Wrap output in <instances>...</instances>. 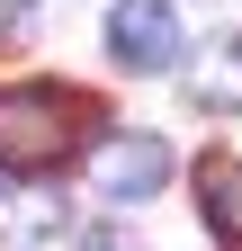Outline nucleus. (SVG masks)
<instances>
[{
    "instance_id": "6",
    "label": "nucleus",
    "mask_w": 242,
    "mask_h": 251,
    "mask_svg": "<svg viewBox=\"0 0 242 251\" xmlns=\"http://www.w3.org/2000/svg\"><path fill=\"white\" fill-rule=\"evenodd\" d=\"M81 251H144V242H135V233H117V225H90V233H81Z\"/></svg>"
},
{
    "instance_id": "3",
    "label": "nucleus",
    "mask_w": 242,
    "mask_h": 251,
    "mask_svg": "<svg viewBox=\"0 0 242 251\" xmlns=\"http://www.w3.org/2000/svg\"><path fill=\"white\" fill-rule=\"evenodd\" d=\"M108 63L117 72H170L179 63V9L170 0H108Z\"/></svg>"
},
{
    "instance_id": "4",
    "label": "nucleus",
    "mask_w": 242,
    "mask_h": 251,
    "mask_svg": "<svg viewBox=\"0 0 242 251\" xmlns=\"http://www.w3.org/2000/svg\"><path fill=\"white\" fill-rule=\"evenodd\" d=\"M189 99H197V108H216V117L242 108V36H216V45L189 63Z\"/></svg>"
},
{
    "instance_id": "2",
    "label": "nucleus",
    "mask_w": 242,
    "mask_h": 251,
    "mask_svg": "<svg viewBox=\"0 0 242 251\" xmlns=\"http://www.w3.org/2000/svg\"><path fill=\"white\" fill-rule=\"evenodd\" d=\"M90 188H99V206H144L170 188V144L144 135V126H117V135L90 144Z\"/></svg>"
},
{
    "instance_id": "5",
    "label": "nucleus",
    "mask_w": 242,
    "mask_h": 251,
    "mask_svg": "<svg viewBox=\"0 0 242 251\" xmlns=\"http://www.w3.org/2000/svg\"><path fill=\"white\" fill-rule=\"evenodd\" d=\"M197 206H206V233L242 251V162H224V152L197 162Z\"/></svg>"
},
{
    "instance_id": "1",
    "label": "nucleus",
    "mask_w": 242,
    "mask_h": 251,
    "mask_svg": "<svg viewBox=\"0 0 242 251\" xmlns=\"http://www.w3.org/2000/svg\"><path fill=\"white\" fill-rule=\"evenodd\" d=\"M81 144H90V99H72V90H45V81L0 90V179L63 171Z\"/></svg>"
}]
</instances>
